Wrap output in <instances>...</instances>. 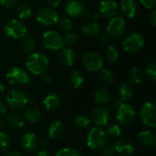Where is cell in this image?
I'll return each mask as SVG.
<instances>
[{
	"instance_id": "cell-1",
	"label": "cell",
	"mask_w": 156,
	"mask_h": 156,
	"mask_svg": "<svg viewBox=\"0 0 156 156\" xmlns=\"http://www.w3.org/2000/svg\"><path fill=\"white\" fill-rule=\"evenodd\" d=\"M48 58L47 55L40 51L31 52L27 58L26 68L33 75H41L47 71L48 68Z\"/></svg>"
},
{
	"instance_id": "cell-2",
	"label": "cell",
	"mask_w": 156,
	"mask_h": 156,
	"mask_svg": "<svg viewBox=\"0 0 156 156\" xmlns=\"http://www.w3.org/2000/svg\"><path fill=\"white\" fill-rule=\"evenodd\" d=\"M108 144V135L101 127H93L87 135V145L94 151H101Z\"/></svg>"
},
{
	"instance_id": "cell-3",
	"label": "cell",
	"mask_w": 156,
	"mask_h": 156,
	"mask_svg": "<svg viewBox=\"0 0 156 156\" xmlns=\"http://www.w3.org/2000/svg\"><path fill=\"white\" fill-rule=\"evenodd\" d=\"M5 101L8 106L15 111L24 110L29 102L27 94L19 89L10 90L5 95Z\"/></svg>"
},
{
	"instance_id": "cell-4",
	"label": "cell",
	"mask_w": 156,
	"mask_h": 156,
	"mask_svg": "<svg viewBox=\"0 0 156 156\" xmlns=\"http://www.w3.org/2000/svg\"><path fill=\"white\" fill-rule=\"evenodd\" d=\"M5 79L8 83L15 86H22L31 81L30 76L25 69L20 67H12L5 72Z\"/></svg>"
},
{
	"instance_id": "cell-5",
	"label": "cell",
	"mask_w": 156,
	"mask_h": 156,
	"mask_svg": "<svg viewBox=\"0 0 156 156\" xmlns=\"http://www.w3.org/2000/svg\"><path fill=\"white\" fill-rule=\"evenodd\" d=\"M145 44L144 36L139 32H133L130 34L122 41V48L129 54H136L140 52Z\"/></svg>"
},
{
	"instance_id": "cell-6",
	"label": "cell",
	"mask_w": 156,
	"mask_h": 156,
	"mask_svg": "<svg viewBox=\"0 0 156 156\" xmlns=\"http://www.w3.org/2000/svg\"><path fill=\"white\" fill-rule=\"evenodd\" d=\"M42 45L45 49L49 51H57L63 48L64 42L63 37L54 30H48L46 31L41 38Z\"/></svg>"
},
{
	"instance_id": "cell-7",
	"label": "cell",
	"mask_w": 156,
	"mask_h": 156,
	"mask_svg": "<svg viewBox=\"0 0 156 156\" xmlns=\"http://www.w3.org/2000/svg\"><path fill=\"white\" fill-rule=\"evenodd\" d=\"M127 24L122 16H113L107 25V36L111 38L116 39L122 37L126 31Z\"/></svg>"
},
{
	"instance_id": "cell-8",
	"label": "cell",
	"mask_w": 156,
	"mask_h": 156,
	"mask_svg": "<svg viewBox=\"0 0 156 156\" xmlns=\"http://www.w3.org/2000/svg\"><path fill=\"white\" fill-rule=\"evenodd\" d=\"M4 31L8 37L15 39L22 38L27 33L26 25L17 18L8 20L4 27Z\"/></svg>"
},
{
	"instance_id": "cell-9",
	"label": "cell",
	"mask_w": 156,
	"mask_h": 156,
	"mask_svg": "<svg viewBox=\"0 0 156 156\" xmlns=\"http://www.w3.org/2000/svg\"><path fill=\"white\" fill-rule=\"evenodd\" d=\"M139 118L145 126L154 128L156 126L155 104L152 101L144 102L140 108Z\"/></svg>"
},
{
	"instance_id": "cell-10",
	"label": "cell",
	"mask_w": 156,
	"mask_h": 156,
	"mask_svg": "<svg viewBox=\"0 0 156 156\" xmlns=\"http://www.w3.org/2000/svg\"><path fill=\"white\" fill-rule=\"evenodd\" d=\"M36 18L39 24L45 27H52L58 24V14L50 6H43L41 7L36 15Z\"/></svg>"
},
{
	"instance_id": "cell-11",
	"label": "cell",
	"mask_w": 156,
	"mask_h": 156,
	"mask_svg": "<svg viewBox=\"0 0 156 156\" xmlns=\"http://www.w3.org/2000/svg\"><path fill=\"white\" fill-rule=\"evenodd\" d=\"M117 112V121L122 126H129L133 124L135 120V111L133 106L127 103H122L118 109Z\"/></svg>"
},
{
	"instance_id": "cell-12",
	"label": "cell",
	"mask_w": 156,
	"mask_h": 156,
	"mask_svg": "<svg viewBox=\"0 0 156 156\" xmlns=\"http://www.w3.org/2000/svg\"><path fill=\"white\" fill-rule=\"evenodd\" d=\"M82 63L85 69L89 71L98 72L103 67V58L96 52H87L82 58Z\"/></svg>"
},
{
	"instance_id": "cell-13",
	"label": "cell",
	"mask_w": 156,
	"mask_h": 156,
	"mask_svg": "<svg viewBox=\"0 0 156 156\" xmlns=\"http://www.w3.org/2000/svg\"><path fill=\"white\" fill-rule=\"evenodd\" d=\"M91 120L98 127H104L110 120V112L103 106L96 107L91 113Z\"/></svg>"
},
{
	"instance_id": "cell-14",
	"label": "cell",
	"mask_w": 156,
	"mask_h": 156,
	"mask_svg": "<svg viewBox=\"0 0 156 156\" xmlns=\"http://www.w3.org/2000/svg\"><path fill=\"white\" fill-rule=\"evenodd\" d=\"M65 13L70 17H80L86 14V7L79 0H69L65 5Z\"/></svg>"
},
{
	"instance_id": "cell-15",
	"label": "cell",
	"mask_w": 156,
	"mask_h": 156,
	"mask_svg": "<svg viewBox=\"0 0 156 156\" xmlns=\"http://www.w3.org/2000/svg\"><path fill=\"white\" fill-rule=\"evenodd\" d=\"M119 5L115 0H102L99 6V12L105 17L112 18L118 13Z\"/></svg>"
},
{
	"instance_id": "cell-16",
	"label": "cell",
	"mask_w": 156,
	"mask_h": 156,
	"mask_svg": "<svg viewBox=\"0 0 156 156\" xmlns=\"http://www.w3.org/2000/svg\"><path fill=\"white\" fill-rule=\"evenodd\" d=\"M115 152L122 156L132 155L134 153L135 147L133 144L125 138H120L113 144Z\"/></svg>"
},
{
	"instance_id": "cell-17",
	"label": "cell",
	"mask_w": 156,
	"mask_h": 156,
	"mask_svg": "<svg viewBox=\"0 0 156 156\" xmlns=\"http://www.w3.org/2000/svg\"><path fill=\"white\" fill-rule=\"evenodd\" d=\"M120 10L123 17L133 18L138 12L137 0H121Z\"/></svg>"
},
{
	"instance_id": "cell-18",
	"label": "cell",
	"mask_w": 156,
	"mask_h": 156,
	"mask_svg": "<svg viewBox=\"0 0 156 156\" xmlns=\"http://www.w3.org/2000/svg\"><path fill=\"white\" fill-rule=\"evenodd\" d=\"M20 145L26 152H34L38 146V139L35 133H27L21 137Z\"/></svg>"
},
{
	"instance_id": "cell-19",
	"label": "cell",
	"mask_w": 156,
	"mask_h": 156,
	"mask_svg": "<svg viewBox=\"0 0 156 156\" xmlns=\"http://www.w3.org/2000/svg\"><path fill=\"white\" fill-rule=\"evenodd\" d=\"M137 140L141 145L146 148H153L156 144V137L150 131H142L138 133Z\"/></svg>"
},
{
	"instance_id": "cell-20",
	"label": "cell",
	"mask_w": 156,
	"mask_h": 156,
	"mask_svg": "<svg viewBox=\"0 0 156 156\" xmlns=\"http://www.w3.org/2000/svg\"><path fill=\"white\" fill-rule=\"evenodd\" d=\"M58 59L62 65L70 67L76 61V53L70 48H63L59 53Z\"/></svg>"
},
{
	"instance_id": "cell-21",
	"label": "cell",
	"mask_w": 156,
	"mask_h": 156,
	"mask_svg": "<svg viewBox=\"0 0 156 156\" xmlns=\"http://www.w3.org/2000/svg\"><path fill=\"white\" fill-rule=\"evenodd\" d=\"M65 125L61 121H54L48 128V136L50 139H59L64 135Z\"/></svg>"
},
{
	"instance_id": "cell-22",
	"label": "cell",
	"mask_w": 156,
	"mask_h": 156,
	"mask_svg": "<svg viewBox=\"0 0 156 156\" xmlns=\"http://www.w3.org/2000/svg\"><path fill=\"white\" fill-rule=\"evenodd\" d=\"M60 103H61V100L59 96L56 93H49L48 95L45 97L43 101L44 108L49 112H53L58 109V107L60 106Z\"/></svg>"
},
{
	"instance_id": "cell-23",
	"label": "cell",
	"mask_w": 156,
	"mask_h": 156,
	"mask_svg": "<svg viewBox=\"0 0 156 156\" xmlns=\"http://www.w3.org/2000/svg\"><path fill=\"white\" fill-rule=\"evenodd\" d=\"M81 32L90 37H95L101 34V27L96 21H90L86 22L81 26Z\"/></svg>"
},
{
	"instance_id": "cell-24",
	"label": "cell",
	"mask_w": 156,
	"mask_h": 156,
	"mask_svg": "<svg viewBox=\"0 0 156 156\" xmlns=\"http://www.w3.org/2000/svg\"><path fill=\"white\" fill-rule=\"evenodd\" d=\"M15 13L16 16H17V18L19 20H27L32 16V8L29 5L26 4V3H22V4H18L16 6L15 9Z\"/></svg>"
},
{
	"instance_id": "cell-25",
	"label": "cell",
	"mask_w": 156,
	"mask_h": 156,
	"mask_svg": "<svg viewBox=\"0 0 156 156\" xmlns=\"http://www.w3.org/2000/svg\"><path fill=\"white\" fill-rule=\"evenodd\" d=\"M94 101L98 104H106L109 103L112 100L111 92L106 88H100L94 91L93 94Z\"/></svg>"
},
{
	"instance_id": "cell-26",
	"label": "cell",
	"mask_w": 156,
	"mask_h": 156,
	"mask_svg": "<svg viewBox=\"0 0 156 156\" xmlns=\"http://www.w3.org/2000/svg\"><path fill=\"white\" fill-rule=\"evenodd\" d=\"M7 124L13 129H20L25 124V119L22 115L17 112L10 113L6 118Z\"/></svg>"
},
{
	"instance_id": "cell-27",
	"label": "cell",
	"mask_w": 156,
	"mask_h": 156,
	"mask_svg": "<svg viewBox=\"0 0 156 156\" xmlns=\"http://www.w3.org/2000/svg\"><path fill=\"white\" fill-rule=\"evenodd\" d=\"M36 40L34 38V37L29 34V33H27L23 37H22V40H21V48L22 50L25 52V53H31L33 52L35 47H36Z\"/></svg>"
},
{
	"instance_id": "cell-28",
	"label": "cell",
	"mask_w": 156,
	"mask_h": 156,
	"mask_svg": "<svg viewBox=\"0 0 156 156\" xmlns=\"http://www.w3.org/2000/svg\"><path fill=\"white\" fill-rule=\"evenodd\" d=\"M118 91H119V96H120L119 99L122 101H131L133 97V94H134L133 87L127 83H122L119 86Z\"/></svg>"
},
{
	"instance_id": "cell-29",
	"label": "cell",
	"mask_w": 156,
	"mask_h": 156,
	"mask_svg": "<svg viewBox=\"0 0 156 156\" xmlns=\"http://www.w3.org/2000/svg\"><path fill=\"white\" fill-rule=\"evenodd\" d=\"M69 80L74 89H79L84 83V77L79 69H72L69 73Z\"/></svg>"
},
{
	"instance_id": "cell-30",
	"label": "cell",
	"mask_w": 156,
	"mask_h": 156,
	"mask_svg": "<svg viewBox=\"0 0 156 156\" xmlns=\"http://www.w3.org/2000/svg\"><path fill=\"white\" fill-rule=\"evenodd\" d=\"M24 118L29 123H37L41 119V112L38 109L35 107H30L26 110L24 113Z\"/></svg>"
},
{
	"instance_id": "cell-31",
	"label": "cell",
	"mask_w": 156,
	"mask_h": 156,
	"mask_svg": "<svg viewBox=\"0 0 156 156\" xmlns=\"http://www.w3.org/2000/svg\"><path fill=\"white\" fill-rule=\"evenodd\" d=\"M128 77L130 81L135 86H139L144 82V73L137 67H133L130 69L128 73Z\"/></svg>"
},
{
	"instance_id": "cell-32",
	"label": "cell",
	"mask_w": 156,
	"mask_h": 156,
	"mask_svg": "<svg viewBox=\"0 0 156 156\" xmlns=\"http://www.w3.org/2000/svg\"><path fill=\"white\" fill-rule=\"evenodd\" d=\"M90 119L83 114H78L73 118V124L78 129H87L88 127H90Z\"/></svg>"
},
{
	"instance_id": "cell-33",
	"label": "cell",
	"mask_w": 156,
	"mask_h": 156,
	"mask_svg": "<svg viewBox=\"0 0 156 156\" xmlns=\"http://www.w3.org/2000/svg\"><path fill=\"white\" fill-rule=\"evenodd\" d=\"M11 146V138L5 133L0 131V154L6 153Z\"/></svg>"
},
{
	"instance_id": "cell-34",
	"label": "cell",
	"mask_w": 156,
	"mask_h": 156,
	"mask_svg": "<svg viewBox=\"0 0 156 156\" xmlns=\"http://www.w3.org/2000/svg\"><path fill=\"white\" fill-rule=\"evenodd\" d=\"M105 56H106V59L108 60V62L114 63L118 60V58L120 57V51L115 46L111 45L107 48Z\"/></svg>"
},
{
	"instance_id": "cell-35",
	"label": "cell",
	"mask_w": 156,
	"mask_h": 156,
	"mask_svg": "<svg viewBox=\"0 0 156 156\" xmlns=\"http://www.w3.org/2000/svg\"><path fill=\"white\" fill-rule=\"evenodd\" d=\"M99 79L106 84H112L114 81V75L108 69H101L99 70Z\"/></svg>"
},
{
	"instance_id": "cell-36",
	"label": "cell",
	"mask_w": 156,
	"mask_h": 156,
	"mask_svg": "<svg viewBox=\"0 0 156 156\" xmlns=\"http://www.w3.org/2000/svg\"><path fill=\"white\" fill-rule=\"evenodd\" d=\"M145 75L153 81H155L156 80V63L154 61H151L148 63L144 69Z\"/></svg>"
},
{
	"instance_id": "cell-37",
	"label": "cell",
	"mask_w": 156,
	"mask_h": 156,
	"mask_svg": "<svg viewBox=\"0 0 156 156\" xmlns=\"http://www.w3.org/2000/svg\"><path fill=\"white\" fill-rule=\"evenodd\" d=\"M58 26L59 27L65 31V32H70V30L72 29V27H73V23L72 21L68 18V17H61V18H58Z\"/></svg>"
},
{
	"instance_id": "cell-38",
	"label": "cell",
	"mask_w": 156,
	"mask_h": 156,
	"mask_svg": "<svg viewBox=\"0 0 156 156\" xmlns=\"http://www.w3.org/2000/svg\"><path fill=\"white\" fill-rule=\"evenodd\" d=\"M106 133L108 136L112 137V138H117L122 134V130L118 124H112L109 125L106 129Z\"/></svg>"
},
{
	"instance_id": "cell-39",
	"label": "cell",
	"mask_w": 156,
	"mask_h": 156,
	"mask_svg": "<svg viewBox=\"0 0 156 156\" xmlns=\"http://www.w3.org/2000/svg\"><path fill=\"white\" fill-rule=\"evenodd\" d=\"M77 41H78V36L77 34L72 33V32H68L63 37L64 45H67L69 47L74 46L77 43Z\"/></svg>"
},
{
	"instance_id": "cell-40",
	"label": "cell",
	"mask_w": 156,
	"mask_h": 156,
	"mask_svg": "<svg viewBox=\"0 0 156 156\" xmlns=\"http://www.w3.org/2000/svg\"><path fill=\"white\" fill-rule=\"evenodd\" d=\"M56 156H81V154L74 148H62L58 150L56 154Z\"/></svg>"
},
{
	"instance_id": "cell-41",
	"label": "cell",
	"mask_w": 156,
	"mask_h": 156,
	"mask_svg": "<svg viewBox=\"0 0 156 156\" xmlns=\"http://www.w3.org/2000/svg\"><path fill=\"white\" fill-rule=\"evenodd\" d=\"M101 154L103 156H113L116 152H115V149H114V146H113V144H107L102 150H101Z\"/></svg>"
},
{
	"instance_id": "cell-42",
	"label": "cell",
	"mask_w": 156,
	"mask_h": 156,
	"mask_svg": "<svg viewBox=\"0 0 156 156\" xmlns=\"http://www.w3.org/2000/svg\"><path fill=\"white\" fill-rule=\"evenodd\" d=\"M19 3V0H0V4L5 8L16 7Z\"/></svg>"
},
{
	"instance_id": "cell-43",
	"label": "cell",
	"mask_w": 156,
	"mask_h": 156,
	"mask_svg": "<svg viewBox=\"0 0 156 156\" xmlns=\"http://www.w3.org/2000/svg\"><path fill=\"white\" fill-rule=\"evenodd\" d=\"M110 102H111V104H110L111 109H112L113 112H117L118 109L121 107V105L123 103V101H122L119 98H114V99L111 100Z\"/></svg>"
},
{
	"instance_id": "cell-44",
	"label": "cell",
	"mask_w": 156,
	"mask_h": 156,
	"mask_svg": "<svg viewBox=\"0 0 156 156\" xmlns=\"http://www.w3.org/2000/svg\"><path fill=\"white\" fill-rule=\"evenodd\" d=\"M139 2L146 9H154L156 5V0H139Z\"/></svg>"
},
{
	"instance_id": "cell-45",
	"label": "cell",
	"mask_w": 156,
	"mask_h": 156,
	"mask_svg": "<svg viewBox=\"0 0 156 156\" xmlns=\"http://www.w3.org/2000/svg\"><path fill=\"white\" fill-rule=\"evenodd\" d=\"M40 76H41L42 80H43L45 83L49 84V83H51V82H52V80H53V76H52V74H51V73H49V72L45 71V72H44V73H42Z\"/></svg>"
},
{
	"instance_id": "cell-46",
	"label": "cell",
	"mask_w": 156,
	"mask_h": 156,
	"mask_svg": "<svg viewBox=\"0 0 156 156\" xmlns=\"http://www.w3.org/2000/svg\"><path fill=\"white\" fill-rule=\"evenodd\" d=\"M149 20L152 24L153 27H155L156 26V10L155 9H153V11L151 12V15L149 16Z\"/></svg>"
},
{
	"instance_id": "cell-47",
	"label": "cell",
	"mask_w": 156,
	"mask_h": 156,
	"mask_svg": "<svg viewBox=\"0 0 156 156\" xmlns=\"http://www.w3.org/2000/svg\"><path fill=\"white\" fill-rule=\"evenodd\" d=\"M48 5L52 8H56L58 6H59L60 3H61V0H47Z\"/></svg>"
},
{
	"instance_id": "cell-48",
	"label": "cell",
	"mask_w": 156,
	"mask_h": 156,
	"mask_svg": "<svg viewBox=\"0 0 156 156\" xmlns=\"http://www.w3.org/2000/svg\"><path fill=\"white\" fill-rule=\"evenodd\" d=\"M109 40H110V37L106 35L104 36H101V38H100V42L102 46H107L109 44Z\"/></svg>"
},
{
	"instance_id": "cell-49",
	"label": "cell",
	"mask_w": 156,
	"mask_h": 156,
	"mask_svg": "<svg viewBox=\"0 0 156 156\" xmlns=\"http://www.w3.org/2000/svg\"><path fill=\"white\" fill-rule=\"evenodd\" d=\"M5 112H6L5 105V103L2 101H0V118H2L5 114Z\"/></svg>"
},
{
	"instance_id": "cell-50",
	"label": "cell",
	"mask_w": 156,
	"mask_h": 156,
	"mask_svg": "<svg viewBox=\"0 0 156 156\" xmlns=\"http://www.w3.org/2000/svg\"><path fill=\"white\" fill-rule=\"evenodd\" d=\"M36 156H49V154L47 150H41L39 152H37Z\"/></svg>"
},
{
	"instance_id": "cell-51",
	"label": "cell",
	"mask_w": 156,
	"mask_h": 156,
	"mask_svg": "<svg viewBox=\"0 0 156 156\" xmlns=\"http://www.w3.org/2000/svg\"><path fill=\"white\" fill-rule=\"evenodd\" d=\"M6 156H23L20 153L17 152H10L8 154H6Z\"/></svg>"
},
{
	"instance_id": "cell-52",
	"label": "cell",
	"mask_w": 156,
	"mask_h": 156,
	"mask_svg": "<svg viewBox=\"0 0 156 156\" xmlns=\"http://www.w3.org/2000/svg\"><path fill=\"white\" fill-rule=\"evenodd\" d=\"M4 91H5V86H4V84L0 81V95L3 94Z\"/></svg>"
},
{
	"instance_id": "cell-53",
	"label": "cell",
	"mask_w": 156,
	"mask_h": 156,
	"mask_svg": "<svg viewBox=\"0 0 156 156\" xmlns=\"http://www.w3.org/2000/svg\"><path fill=\"white\" fill-rule=\"evenodd\" d=\"M91 17H92V18H94V19H95V21H96V19H99V17H100V14H99V13H93V14L91 15Z\"/></svg>"
},
{
	"instance_id": "cell-54",
	"label": "cell",
	"mask_w": 156,
	"mask_h": 156,
	"mask_svg": "<svg viewBox=\"0 0 156 156\" xmlns=\"http://www.w3.org/2000/svg\"><path fill=\"white\" fill-rule=\"evenodd\" d=\"M48 140L47 138H45V139H43V140H42L41 144H42V145H46V144H48Z\"/></svg>"
},
{
	"instance_id": "cell-55",
	"label": "cell",
	"mask_w": 156,
	"mask_h": 156,
	"mask_svg": "<svg viewBox=\"0 0 156 156\" xmlns=\"http://www.w3.org/2000/svg\"><path fill=\"white\" fill-rule=\"evenodd\" d=\"M4 127V122L2 121H0V129H2Z\"/></svg>"
},
{
	"instance_id": "cell-56",
	"label": "cell",
	"mask_w": 156,
	"mask_h": 156,
	"mask_svg": "<svg viewBox=\"0 0 156 156\" xmlns=\"http://www.w3.org/2000/svg\"><path fill=\"white\" fill-rule=\"evenodd\" d=\"M1 50H2V47H1V45H0V52H1Z\"/></svg>"
},
{
	"instance_id": "cell-57",
	"label": "cell",
	"mask_w": 156,
	"mask_h": 156,
	"mask_svg": "<svg viewBox=\"0 0 156 156\" xmlns=\"http://www.w3.org/2000/svg\"><path fill=\"white\" fill-rule=\"evenodd\" d=\"M0 67H1V59H0Z\"/></svg>"
}]
</instances>
